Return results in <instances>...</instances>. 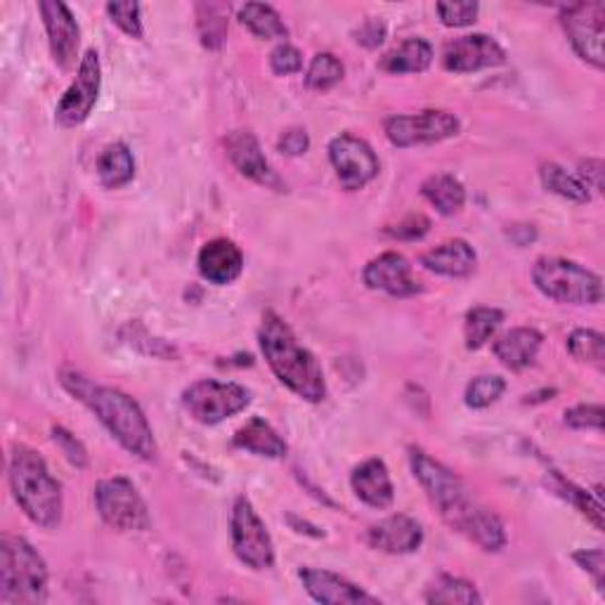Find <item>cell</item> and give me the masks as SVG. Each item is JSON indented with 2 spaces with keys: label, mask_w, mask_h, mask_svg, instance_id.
Returning a JSON list of instances; mask_svg holds the SVG:
<instances>
[{
  "label": "cell",
  "mask_w": 605,
  "mask_h": 605,
  "mask_svg": "<svg viewBox=\"0 0 605 605\" xmlns=\"http://www.w3.org/2000/svg\"><path fill=\"white\" fill-rule=\"evenodd\" d=\"M97 176L109 190H119L128 184L132 176H136V159H132L128 145L114 142L105 147V151L97 159Z\"/></svg>",
  "instance_id": "484cf974"
},
{
  "label": "cell",
  "mask_w": 605,
  "mask_h": 605,
  "mask_svg": "<svg viewBox=\"0 0 605 605\" xmlns=\"http://www.w3.org/2000/svg\"><path fill=\"white\" fill-rule=\"evenodd\" d=\"M551 490L556 492L559 497H563L565 501L573 503V507L592 520V523L596 526V530H603V507H601V501L594 499L590 492L586 490H580V487H575L570 480H565L561 474H556V470H553L551 474Z\"/></svg>",
  "instance_id": "d6a6232c"
},
{
  "label": "cell",
  "mask_w": 605,
  "mask_h": 605,
  "mask_svg": "<svg viewBox=\"0 0 605 605\" xmlns=\"http://www.w3.org/2000/svg\"><path fill=\"white\" fill-rule=\"evenodd\" d=\"M385 138L395 147H416V145H435L459 136V119L443 109H428L418 114H397L385 119Z\"/></svg>",
  "instance_id": "30bf717a"
},
{
  "label": "cell",
  "mask_w": 605,
  "mask_h": 605,
  "mask_svg": "<svg viewBox=\"0 0 605 605\" xmlns=\"http://www.w3.org/2000/svg\"><path fill=\"white\" fill-rule=\"evenodd\" d=\"M199 273L206 282L225 287L232 284L244 270V254L240 246L230 240H213L199 251Z\"/></svg>",
  "instance_id": "ffe728a7"
},
{
  "label": "cell",
  "mask_w": 605,
  "mask_h": 605,
  "mask_svg": "<svg viewBox=\"0 0 605 605\" xmlns=\"http://www.w3.org/2000/svg\"><path fill=\"white\" fill-rule=\"evenodd\" d=\"M542 341L544 336L537 329L518 327L501 333L495 341L492 350L503 367L513 369V372H523V369H528L537 360V355H540Z\"/></svg>",
  "instance_id": "7402d4cb"
},
{
  "label": "cell",
  "mask_w": 605,
  "mask_h": 605,
  "mask_svg": "<svg viewBox=\"0 0 605 605\" xmlns=\"http://www.w3.org/2000/svg\"><path fill=\"white\" fill-rule=\"evenodd\" d=\"M433 62V47L426 39H407L383 57L381 70L389 74H422Z\"/></svg>",
  "instance_id": "d4e9b609"
},
{
  "label": "cell",
  "mask_w": 605,
  "mask_h": 605,
  "mask_svg": "<svg viewBox=\"0 0 605 605\" xmlns=\"http://www.w3.org/2000/svg\"><path fill=\"white\" fill-rule=\"evenodd\" d=\"M410 461L431 503L454 532L468 537L487 553H497L507 546V530H503L499 516L478 503L454 470L414 447L410 449Z\"/></svg>",
  "instance_id": "6da1fadb"
},
{
  "label": "cell",
  "mask_w": 605,
  "mask_h": 605,
  "mask_svg": "<svg viewBox=\"0 0 605 605\" xmlns=\"http://www.w3.org/2000/svg\"><path fill=\"white\" fill-rule=\"evenodd\" d=\"M352 492L358 495L360 501L372 509H389L395 499V487L389 474V466L381 459H367L362 461L350 476Z\"/></svg>",
  "instance_id": "44dd1931"
},
{
  "label": "cell",
  "mask_w": 605,
  "mask_h": 605,
  "mask_svg": "<svg viewBox=\"0 0 605 605\" xmlns=\"http://www.w3.org/2000/svg\"><path fill=\"white\" fill-rule=\"evenodd\" d=\"M355 41L364 47H379L385 41V24L381 20H367L355 31Z\"/></svg>",
  "instance_id": "f6af8a7d"
},
{
  "label": "cell",
  "mask_w": 605,
  "mask_h": 605,
  "mask_svg": "<svg viewBox=\"0 0 605 605\" xmlns=\"http://www.w3.org/2000/svg\"><path fill=\"white\" fill-rule=\"evenodd\" d=\"M47 598V567L24 537L0 540V603L39 605Z\"/></svg>",
  "instance_id": "5b68a950"
},
{
  "label": "cell",
  "mask_w": 605,
  "mask_h": 605,
  "mask_svg": "<svg viewBox=\"0 0 605 605\" xmlns=\"http://www.w3.org/2000/svg\"><path fill=\"white\" fill-rule=\"evenodd\" d=\"M240 22L258 39H287L289 29L282 22L279 12L265 3H246L240 10Z\"/></svg>",
  "instance_id": "83f0119b"
},
{
  "label": "cell",
  "mask_w": 605,
  "mask_h": 605,
  "mask_svg": "<svg viewBox=\"0 0 605 605\" xmlns=\"http://www.w3.org/2000/svg\"><path fill=\"white\" fill-rule=\"evenodd\" d=\"M428 603H443V605H454V603H464V605H474L482 603V596L470 582L461 577H452V575H441L431 582L428 592H426Z\"/></svg>",
  "instance_id": "4dcf8cb0"
},
{
  "label": "cell",
  "mask_w": 605,
  "mask_h": 605,
  "mask_svg": "<svg viewBox=\"0 0 605 605\" xmlns=\"http://www.w3.org/2000/svg\"><path fill=\"white\" fill-rule=\"evenodd\" d=\"M329 159L346 192H358L379 176V157L374 149L348 132L329 142Z\"/></svg>",
  "instance_id": "4fadbf2b"
},
{
  "label": "cell",
  "mask_w": 605,
  "mask_h": 605,
  "mask_svg": "<svg viewBox=\"0 0 605 605\" xmlns=\"http://www.w3.org/2000/svg\"><path fill=\"white\" fill-rule=\"evenodd\" d=\"M95 503L105 523L119 532H147L151 518L138 487L128 478L114 476L99 480L95 487Z\"/></svg>",
  "instance_id": "52a82bcc"
},
{
  "label": "cell",
  "mask_w": 605,
  "mask_h": 605,
  "mask_svg": "<svg viewBox=\"0 0 605 605\" xmlns=\"http://www.w3.org/2000/svg\"><path fill=\"white\" fill-rule=\"evenodd\" d=\"M261 350L275 376L308 402H319L327 395L322 367L308 348H302L291 327L275 312H265L258 331Z\"/></svg>",
  "instance_id": "3957f363"
},
{
  "label": "cell",
  "mask_w": 605,
  "mask_h": 605,
  "mask_svg": "<svg viewBox=\"0 0 605 605\" xmlns=\"http://www.w3.org/2000/svg\"><path fill=\"white\" fill-rule=\"evenodd\" d=\"M107 12L112 22L119 26L130 39H142V20H140V6L138 3H109Z\"/></svg>",
  "instance_id": "8d00e7d4"
},
{
  "label": "cell",
  "mask_w": 605,
  "mask_h": 605,
  "mask_svg": "<svg viewBox=\"0 0 605 605\" xmlns=\"http://www.w3.org/2000/svg\"><path fill=\"white\" fill-rule=\"evenodd\" d=\"M234 447L246 449L251 454H256V457H267V459H282L289 449L287 443L277 435V431L258 416L251 418V422H246V426L237 431V435H234Z\"/></svg>",
  "instance_id": "cb8c5ba5"
},
{
  "label": "cell",
  "mask_w": 605,
  "mask_h": 605,
  "mask_svg": "<svg viewBox=\"0 0 605 605\" xmlns=\"http://www.w3.org/2000/svg\"><path fill=\"white\" fill-rule=\"evenodd\" d=\"M565 424L577 431H601L603 428V407L601 405H577L565 412Z\"/></svg>",
  "instance_id": "ab89813d"
},
{
  "label": "cell",
  "mask_w": 605,
  "mask_h": 605,
  "mask_svg": "<svg viewBox=\"0 0 605 605\" xmlns=\"http://www.w3.org/2000/svg\"><path fill=\"white\" fill-rule=\"evenodd\" d=\"M567 352L577 362L596 364L598 369H603V362H605V339H603V333L592 331V329L573 331V333H570V339H567Z\"/></svg>",
  "instance_id": "836d02e7"
},
{
  "label": "cell",
  "mask_w": 605,
  "mask_h": 605,
  "mask_svg": "<svg viewBox=\"0 0 605 605\" xmlns=\"http://www.w3.org/2000/svg\"><path fill=\"white\" fill-rule=\"evenodd\" d=\"M10 487L33 526L55 530L62 523V485L50 476L47 464L36 449L14 445L10 454Z\"/></svg>",
  "instance_id": "277c9868"
},
{
  "label": "cell",
  "mask_w": 605,
  "mask_h": 605,
  "mask_svg": "<svg viewBox=\"0 0 605 605\" xmlns=\"http://www.w3.org/2000/svg\"><path fill=\"white\" fill-rule=\"evenodd\" d=\"M282 155H289V157H300L306 155V151L310 149V138L306 128H289L282 132V138L277 142Z\"/></svg>",
  "instance_id": "b9f144b4"
},
{
  "label": "cell",
  "mask_w": 605,
  "mask_h": 605,
  "mask_svg": "<svg viewBox=\"0 0 605 605\" xmlns=\"http://www.w3.org/2000/svg\"><path fill=\"white\" fill-rule=\"evenodd\" d=\"M532 282L546 298L570 306H598L603 279L575 261L540 258L532 267Z\"/></svg>",
  "instance_id": "8992f818"
},
{
  "label": "cell",
  "mask_w": 605,
  "mask_h": 605,
  "mask_svg": "<svg viewBox=\"0 0 605 605\" xmlns=\"http://www.w3.org/2000/svg\"><path fill=\"white\" fill-rule=\"evenodd\" d=\"M422 194L428 199V204L435 206L441 215H454L459 213L466 204V190L464 184L447 173L431 176L422 184Z\"/></svg>",
  "instance_id": "4316f807"
},
{
  "label": "cell",
  "mask_w": 605,
  "mask_h": 605,
  "mask_svg": "<svg viewBox=\"0 0 605 605\" xmlns=\"http://www.w3.org/2000/svg\"><path fill=\"white\" fill-rule=\"evenodd\" d=\"M503 322V312L497 308H474L468 310L464 322V339L468 350H480L492 339Z\"/></svg>",
  "instance_id": "f546056e"
},
{
  "label": "cell",
  "mask_w": 605,
  "mask_h": 605,
  "mask_svg": "<svg viewBox=\"0 0 605 605\" xmlns=\"http://www.w3.org/2000/svg\"><path fill=\"white\" fill-rule=\"evenodd\" d=\"M478 3H438L441 22L452 29H464L476 22Z\"/></svg>",
  "instance_id": "74e56055"
},
{
  "label": "cell",
  "mask_w": 605,
  "mask_h": 605,
  "mask_svg": "<svg viewBox=\"0 0 605 605\" xmlns=\"http://www.w3.org/2000/svg\"><path fill=\"white\" fill-rule=\"evenodd\" d=\"M346 70L343 64L336 60L331 53H319L312 57L310 66H308V74H306V86L310 91H329L333 88L336 83H341Z\"/></svg>",
  "instance_id": "e575fe53"
},
{
  "label": "cell",
  "mask_w": 605,
  "mask_h": 605,
  "mask_svg": "<svg viewBox=\"0 0 605 605\" xmlns=\"http://www.w3.org/2000/svg\"><path fill=\"white\" fill-rule=\"evenodd\" d=\"M99 83H103V66H99V57L95 50H88L78 64V74L74 83L66 88L55 109V121L62 128H76L88 119L97 105Z\"/></svg>",
  "instance_id": "7c38bea8"
},
{
  "label": "cell",
  "mask_w": 605,
  "mask_h": 605,
  "mask_svg": "<svg viewBox=\"0 0 605 605\" xmlns=\"http://www.w3.org/2000/svg\"><path fill=\"white\" fill-rule=\"evenodd\" d=\"M367 542L372 549L393 553V556H405V553H414L424 542V530L414 518L397 513L379 520L367 530Z\"/></svg>",
  "instance_id": "d6986e66"
},
{
  "label": "cell",
  "mask_w": 605,
  "mask_h": 605,
  "mask_svg": "<svg viewBox=\"0 0 605 605\" xmlns=\"http://www.w3.org/2000/svg\"><path fill=\"white\" fill-rule=\"evenodd\" d=\"M428 227H431L428 217H424V215H410L407 221H402L395 230H389V234H391V237H397V240L414 242V240H422L424 234L428 232Z\"/></svg>",
  "instance_id": "ee69618b"
},
{
  "label": "cell",
  "mask_w": 605,
  "mask_h": 605,
  "mask_svg": "<svg viewBox=\"0 0 605 605\" xmlns=\"http://www.w3.org/2000/svg\"><path fill=\"white\" fill-rule=\"evenodd\" d=\"M227 14L230 6L225 3H199L197 6V26L204 47L217 50L227 39Z\"/></svg>",
  "instance_id": "f1b7e54d"
},
{
  "label": "cell",
  "mask_w": 605,
  "mask_h": 605,
  "mask_svg": "<svg viewBox=\"0 0 605 605\" xmlns=\"http://www.w3.org/2000/svg\"><path fill=\"white\" fill-rule=\"evenodd\" d=\"M251 393L240 383H221L204 379L192 383L182 393V405L190 412L194 422L204 426H215L225 418L240 414L248 407Z\"/></svg>",
  "instance_id": "ba28073f"
},
{
  "label": "cell",
  "mask_w": 605,
  "mask_h": 605,
  "mask_svg": "<svg viewBox=\"0 0 605 605\" xmlns=\"http://www.w3.org/2000/svg\"><path fill=\"white\" fill-rule=\"evenodd\" d=\"M62 385L103 422L124 449L140 459H151L157 454V441L145 412L130 395L109 385H97L78 372H62Z\"/></svg>",
  "instance_id": "7a4b0ae2"
},
{
  "label": "cell",
  "mask_w": 605,
  "mask_h": 605,
  "mask_svg": "<svg viewBox=\"0 0 605 605\" xmlns=\"http://www.w3.org/2000/svg\"><path fill=\"white\" fill-rule=\"evenodd\" d=\"M270 66H273V72L277 76H289V74H296L302 70V55H300V50L289 45V43H282L273 50V55H270Z\"/></svg>",
  "instance_id": "60d3db41"
},
{
  "label": "cell",
  "mask_w": 605,
  "mask_h": 605,
  "mask_svg": "<svg viewBox=\"0 0 605 605\" xmlns=\"http://www.w3.org/2000/svg\"><path fill=\"white\" fill-rule=\"evenodd\" d=\"M232 546L237 559L251 570H270L275 565V544L254 503L240 497L232 507Z\"/></svg>",
  "instance_id": "9c48e42d"
},
{
  "label": "cell",
  "mask_w": 605,
  "mask_h": 605,
  "mask_svg": "<svg viewBox=\"0 0 605 605\" xmlns=\"http://www.w3.org/2000/svg\"><path fill=\"white\" fill-rule=\"evenodd\" d=\"M540 176H542V184L549 192L559 194L567 201H575V204H586V201L592 199L590 190L584 188L582 180L573 173H567L565 168L559 166V163H544Z\"/></svg>",
  "instance_id": "1f68e13d"
},
{
  "label": "cell",
  "mask_w": 605,
  "mask_h": 605,
  "mask_svg": "<svg viewBox=\"0 0 605 605\" xmlns=\"http://www.w3.org/2000/svg\"><path fill=\"white\" fill-rule=\"evenodd\" d=\"M298 577L306 586V592L317 601L327 605H379L381 601L372 594L360 590L358 584L350 580L329 573V570H315V567H300Z\"/></svg>",
  "instance_id": "ac0fdd59"
},
{
  "label": "cell",
  "mask_w": 605,
  "mask_h": 605,
  "mask_svg": "<svg viewBox=\"0 0 605 605\" xmlns=\"http://www.w3.org/2000/svg\"><path fill=\"white\" fill-rule=\"evenodd\" d=\"M507 391V381L501 376H478L466 385V405L470 410H485L495 405V402Z\"/></svg>",
  "instance_id": "d590c367"
},
{
  "label": "cell",
  "mask_w": 605,
  "mask_h": 605,
  "mask_svg": "<svg viewBox=\"0 0 605 605\" xmlns=\"http://www.w3.org/2000/svg\"><path fill=\"white\" fill-rule=\"evenodd\" d=\"M561 24L573 43L575 53L586 62L603 70L605 64V6L603 3H577L563 10Z\"/></svg>",
  "instance_id": "8fae6325"
},
{
  "label": "cell",
  "mask_w": 605,
  "mask_h": 605,
  "mask_svg": "<svg viewBox=\"0 0 605 605\" xmlns=\"http://www.w3.org/2000/svg\"><path fill=\"white\" fill-rule=\"evenodd\" d=\"M503 62H507V53L487 33H468V36L454 39L443 47L445 70L454 74L490 70V66H499Z\"/></svg>",
  "instance_id": "5bb4252c"
},
{
  "label": "cell",
  "mask_w": 605,
  "mask_h": 605,
  "mask_svg": "<svg viewBox=\"0 0 605 605\" xmlns=\"http://www.w3.org/2000/svg\"><path fill=\"white\" fill-rule=\"evenodd\" d=\"M577 565L582 570H586V573H590L596 582L598 590L603 592V570H605V563H603V551L601 549H586V551H577L575 556Z\"/></svg>",
  "instance_id": "7bdbcfd3"
},
{
  "label": "cell",
  "mask_w": 605,
  "mask_h": 605,
  "mask_svg": "<svg viewBox=\"0 0 605 605\" xmlns=\"http://www.w3.org/2000/svg\"><path fill=\"white\" fill-rule=\"evenodd\" d=\"M362 279L372 291H383L395 298H407L422 291V284L412 275L410 261L402 254H395V251H389V254H381L379 258L369 261Z\"/></svg>",
  "instance_id": "2e32d148"
},
{
  "label": "cell",
  "mask_w": 605,
  "mask_h": 605,
  "mask_svg": "<svg viewBox=\"0 0 605 605\" xmlns=\"http://www.w3.org/2000/svg\"><path fill=\"white\" fill-rule=\"evenodd\" d=\"M39 10L43 14L53 60L57 62L60 70H72L76 64L81 45V29L74 20L72 10L64 3H57V0H43V3H39Z\"/></svg>",
  "instance_id": "9a60e30c"
},
{
  "label": "cell",
  "mask_w": 605,
  "mask_h": 605,
  "mask_svg": "<svg viewBox=\"0 0 605 605\" xmlns=\"http://www.w3.org/2000/svg\"><path fill=\"white\" fill-rule=\"evenodd\" d=\"M580 180L586 190H603V161L601 159H586L580 163Z\"/></svg>",
  "instance_id": "bcb514c9"
},
{
  "label": "cell",
  "mask_w": 605,
  "mask_h": 605,
  "mask_svg": "<svg viewBox=\"0 0 605 605\" xmlns=\"http://www.w3.org/2000/svg\"><path fill=\"white\" fill-rule=\"evenodd\" d=\"M476 251L464 240H452L422 256V265L428 273L443 277H468L476 270Z\"/></svg>",
  "instance_id": "603a6c76"
},
{
  "label": "cell",
  "mask_w": 605,
  "mask_h": 605,
  "mask_svg": "<svg viewBox=\"0 0 605 605\" xmlns=\"http://www.w3.org/2000/svg\"><path fill=\"white\" fill-rule=\"evenodd\" d=\"M225 149H227V157H230L232 166L237 168L244 178L254 180V182L263 184V188H270V190L284 188L279 176L273 171V166L267 163L263 149H261V142L254 132H246V130L230 132L225 140Z\"/></svg>",
  "instance_id": "e0dca14e"
},
{
  "label": "cell",
  "mask_w": 605,
  "mask_h": 605,
  "mask_svg": "<svg viewBox=\"0 0 605 605\" xmlns=\"http://www.w3.org/2000/svg\"><path fill=\"white\" fill-rule=\"evenodd\" d=\"M53 441L62 449L64 457L70 459V464H74L76 468H86L88 466V452H86V447H83V443L76 438V435H72L70 431L62 428V426H55L53 428Z\"/></svg>",
  "instance_id": "f35d334b"
}]
</instances>
